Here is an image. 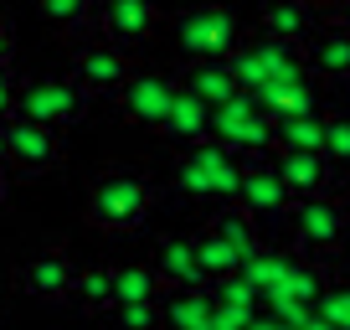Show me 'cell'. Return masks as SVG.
<instances>
[{
	"label": "cell",
	"instance_id": "1",
	"mask_svg": "<svg viewBox=\"0 0 350 330\" xmlns=\"http://www.w3.org/2000/svg\"><path fill=\"white\" fill-rule=\"evenodd\" d=\"M154 207V181L139 165H109L88 186V222L98 232H139Z\"/></svg>",
	"mask_w": 350,
	"mask_h": 330
},
{
	"label": "cell",
	"instance_id": "2",
	"mask_svg": "<svg viewBox=\"0 0 350 330\" xmlns=\"http://www.w3.org/2000/svg\"><path fill=\"white\" fill-rule=\"evenodd\" d=\"M242 170H247V160H242L232 144H221L217 134H206V140L180 150V160H175V186H180V196L201 201V207H221V201H237Z\"/></svg>",
	"mask_w": 350,
	"mask_h": 330
},
{
	"label": "cell",
	"instance_id": "3",
	"mask_svg": "<svg viewBox=\"0 0 350 330\" xmlns=\"http://www.w3.org/2000/svg\"><path fill=\"white\" fill-rule=\"evenodd\" d=\"M211 134H217L221 144H232L242 160H258V155L278 150V119L258 103L252 88H237L227 103L211 109Z\"/></svg>",
	"mask_w": 350,
	"mask_h": 330
},
{
	"label": "cell",
	"instance_id": "4",
	"mask_svg": "<svg viewBox=\"0 0 350 330\" xmlns=\"http://www.w3.org/2000/svg\"><path fill=\"white\" fill-rule=\"evenodd\" d=\"M232 73H237L242 88L258 93L262 83H278V77H304L309 62H304V42H288V36H273V31H252L232 47Z\"/></svg>",
	"mask_w": 350,
	"mask_h": 330
},
{
	"label": "cell",
	"instance_id": "5",
	"mask_svg": "<svg viewBox=\"0 0 350 330\" xmlns=\"http://www.w3.org/2000/svg\"><path fill=\"white\" fill-rule=\"evenodd\" d=\"M350 242V201H340L335 191H319V196H299L294 217H288V248L309 258H325L335 248Z\"/></svg>",
	"mask_w": 350,
	"mask_h": 330
},
{
	"label": "cell",
	"instance_id": "6",
	"mask_svg": "<svg viewBox=\"0 0 350 330\" xmlns=\"http://www.w3.org/2000/svg\"><path fill=\"white\" fill-rule=\"evenodd\" d=\"M237 201L258 217L262 242H278V238H284V232H288V217H294V191H288L284 170H278V155H258V160H247Z\"/></svg>",
	"mask_w": 350,
	"mask_h": 330
},
{
	"label": "cell",
	"instance_id": "7",
	"mask_svg": "<svg viewBox=\"0 0 350 330\" xmlns=\"http://www.w3.org/2000/svg\"><path fill=\"white\" fill-rule=\"evenodd\" d=\"M5 165H11L21 181L52 176L57 165H62V134H57V124L11 114V119H5Z\"/></svg>",
	"mask_w": 350,
	"mask_h": 330
},
{
	"label": "cell",
	"instance_id": "8",
	"mask_svg": "<svg viewBox=\"0 0 350 330\" xmlns=\"http://www.w3.org/2000/svg\"><path fill=\"white\" fill-rule=\"evenodd\" d=\"M88 103H93V93L77 83L72 73L67 77H36V83H21V109L26 119H42V124H77L88 114Z\"/></svg>",
	"mask_w": 350,
	"mask_h": 330
},
{
	"label": "cell",
	"instance_id": "9",
	"mask_svg": "<svg viewBox=\"0 0 350 330\" xmlns=\"http://www.w3.org/2000/svg\"><path fill=\"white\" fill-rule=\"evenodd\" d=\"M237 42H242V31L221 5H186L175 16V47L186 57H232Z\"/></svg>",
	"mask_w": 350,
	"mask_h": 330
},
{
	"label": "cell",
	"instance_id": "10",
	"mask_svg": "<svg viewBox=\"0 0 350 330\" xmlns=\"http://www.w3.org/2000/svg\"><path fill=\"white\" fill-rule=\"evenodd\" d=\"M129 47H119V42H88V47H77L72 52V77L83 83L93 99H119V88L129 83Z\"/></svg>",
	"mask_w": 350,
	"mask_h": 330
},
{
	"label": "cell",
	"instance_id": "11",
	"mask_svg": "<svg viewBox=\"0 0 350 330\" xmlns=\"http://www.w3.org/2000/svg\"><path fill=\"white\" fill-rule=\"evenodd\" d=\"M175 93H180V77L170 73H129V83L119 88V114L139 129H160Z\"/></svg>",
	"mask_w": 350,
	"mask_h": 330
},
{
	"label": "cell",
	"instance_id": "12",
	"mask_svg": "<svg viewBox=\"0 0 350 330\" xmlns=\"http://www.w3.org/2000/svg\"><path fill=\"white\" fill-rule=\"evenodd\" d=\"M72 284H77V264L67 258V248H42L31 253L21 268H16V289L31 299H72Z\"/></svg>",
	"mask_w": 350,
	"mask_h": 330
},
{
	"label": "cell",
	"instance_id": "13",
	"mask_svg": "<svg viewBox=\"0 0 350 330\" xmlns=\"http://www.w3.org/2000/svg\"><path fill=\"white\" fill-rule=\"evenodd\" d=\"M154 26H160V5L154 0H103L98 5V31L119 47L150 42Z\"/></svg>",
	"mask_w": 350,
	"mask_h": 330
},
{
	"label": "cell",
	"instance_id": "14",
	"mask_svg": "<svg viewBox=\"0 0 350 330\" xmlns=\"http://www.w3.org/2000/svg\"><path fill=\"white\" fill-rule=\"evenodd\" d=\"M304 62L319 83H350V26H314L304 42Z\"/></svg>",
	"mask_w": 350,
	"mask_h": 330
},
{
	"label": "cell",
	"instance_id": "15",
	"mask_svg": "<svg viewBox=\"0 0 350 330\" xmlns=\"http://www.w3.org/2000/svg\"><path fill=\"white\" fill-rule=\"evenodd\" d=\"M278 155V170H284L288 191L299 196H319V191H335L340 186V170L329 165L325 150H273Z\"/></svg>",
	"mask_w": 350,
	"mask_h": 330
},
{
	"label": "cell",
	"instance_id": "16",
	"mask_svg": "<svg viewBox=\"0 0 350 330\" xmlns=\"http://www.w3.org/2000/svg\"><path fill=\"white\" fill-rule=\"evenodd\" d=\"M154 274H160L165 289H196V284H211L206 268H201L196 258V242L191 238H160V248H154Z\"/></svg>",
	"mask_w": 350,
	"mask_h": 330
},
{
	"label": "cell",
	"instance_id": "17",
	"mask_svg": "<svg viewBox=\"0 0 350 330\" xmlns=\"http://www.w3.org/2000/svg\"><path fill=\"white\" fill-rule=\"evenodd\" d=\"M211 309H217V289H211V284L165 289V294H160V325H175V330H211Z\"/></svg>",
	"mask_w": 350,
	"mask_h": 330
},
{
	"label": "cell",
	"instance_id": "18",
	"mask_svg": "<svg viewBox=\"0 0 350 330\" xmlns=\"http://www.w3.org/2000/svg\"><path fill=\"white\" fill-rule=\"evenodd\" d=\"M154 134H165V140L180 144V150L196 144V140H206V134H211V103L196 99L191 88H180V93H175V103H170V114H165V124Z\"/></svg>",
	"mask_w": 350,
	"mask_h": 330
},
{
	"label": "cell",
	"instance_id": "19",
	"mask_svg": "<svg viewBox=\"0 0 350 330\" xmlns=\"http://www.w3.org/2000/svg\"><path fill=\"white\" fill-rule=\"evenodd\" d=\"M180 88H191L196 99H206L211 109H217V103H227L242 83H237V73H232L227 57H191L186 73H180Z\"/></svg>",
	"mask_w": 350,
	"mask_h": 330
},
{
	"label": "cell",
	"instance_id": "20",
	"mask_svg": "<svg viewBox=\"0 0 350 330\" xmlns=\"http://www.w3.org/2000/svg\"><path fill=\"white\" fill-rule=\"evenodd\" d=\"M314 5L309 0H262V31L273 36H288V42H309V31H314Z\"/></svg>",
	"mask_w": 350,
	"mask_h": 330
},
{
	"label": "cell",
	"instance_id": "21",
	"mask_svg": "<svg viewBox=\"0 0 350 330\" xmlns=\"http://www.w3.org/2000/svg\"><path fill=\"white\" fill-rule=\"evenodd\" d=\"M258 103L273 114V119H278V114H304V109H314V73L262 83V88H258Z\"/></svg>",
	"mask_w": 350,
	"mask_h": 330
},
{
	"label": "cell",
	"instance_id": "22",
	"mask_svg": "<svg viewBox=\"0 0 350 330\" xmlns=\"http://www.w3.org/2000/svg\"><path fill=\"white\" fill-rule=\"evenodd\" d=\"M206 227H217L221 238H227L232 248H237V253H252V248L262 242L258 217H252V212L242 207V201H221V207H211V222H206Z\"/></svg>",
	"mask_w": 350,
	"mask_h": 330
},
{
	"label": "cell",
	"instance_id": "23",
	"mask_svg": "<svg viewBox=\"0 0 350 330\" xmlns=\"http://www.w3.org/2000/svg\"><path fill=\"white\" fill-rule=\"evenodd\" d=\"M278 150H325V114H278Z\"/></svg>",
	"mask_w": 350,
	"mask_h": 330
},
{
	"label": "cell",
	"instance_id": "24",
	"mask_svg": "<svg viewBox=\"0 0 350 330\" xmlns=\"http://www.w3.org/2000/svg\"><path fill=\"white\" fill-rule=\"evenodd\" d=\"M191 242H196V258H201V268H206V279H211V284H217V279H227V274H237V268H242V253L232 248L227 238H221L217 227H201V232H196Z\"/></svg>",
	"mask_w": 350,
	"mask_h": 330
},
{
	"label": "cell",
	"instance_id": "25",
	"mask_svg": "<svg viewBox=\"0 0 350 330\" xmlns=\"http://www.w3.org/2000/svg\"><path fill=\"white\" fill-rule=\"evenodd\" d=\"M160 294H165V284H160V274H154V264H124V268H113V305L160 299Z\"/></svg>",
	"mask_w": 350,
	"mask_h": 330
},
{
	"label": "cell",
	"instance_id": "26",
	"mask_svg": "<svg viewBox=\"0 0 350 330\" xmlns=\"http://www.w3.org/2000/svg\"><path fill=\"white\" fill-rule=\"evenodd\" d=\"M72 305L83 309V315H109V305H113V268H77Z\"/></svg>",
	"mask_w": 350,
	"mask_h": 330
},
{
	"label": "cell",
	"instance_id": "27",
	"mask_svg": "<svg viewBox=\"0 0 350 330\" xmlns=\"http://www.w3.org/2000/svg\"><path fill=\"white\" fill-rule=\"evenodd\" d=\"M314 315H319V325H329V330H350V279H329V289L319 294Z\"/></svg>",
	"mask_w": 350,
	"mask_h": 330
},
{
	"label": "cell",
	"instance_id": "28",
	"mask_svg": "<svg viewBox=\"0 0 350 330\" xmlns=\"http://www.w3.org/2000/svg\"><path fill=\"white\" fill-rule=\"evenodd\" d=\"M98 5H103V0H42V16L52 26H62V31H77L88 16L98 21Z\"/></svg>",
	"mask_w": 350,
	"mask_h": 330
},
{
	"label": "cell",
	"instance_id": "29",
	"mask_svg": "<svg viewBox=\"0 0 350 330\" xmlns=\"http://www.w3.org/2000/svg\"><path fill=\"white\" fill-rule=\"evenodd\" d=\"M325 155L340 176L350 170V114H325Z\"/></svg>",
	"mask_w": 350,
	"mask_h": 330
},
{
	"label": "cell",
	"instance_id": "30",
	"mask_svg": "<svg viewBox=\"0 0 350 330\" xmlns=\"http://www.w3.org/2000/svg\"><path fill=\"white\" fill-rule=\"evenodd\" d=\"M119 325H160V299H134V305H113L109 309Z\"/></svg>",
	"mask_w": 350,
	"mask_h": 330
},
{
	"label": "cell",
	"instance_id": "31",
	"mask_svg": "<svg viewBox=\"0 0 350 330\" xmlns=\"http://www.w3.org/2000/svg\"><path fill=\"white\" fill-rule=\"evenodd\" d=\"M309 5H314V11H319V16H335V11H340V5H345V0H309Z\"/></svg>",
	"mask_w": 350,
	"mask_h": 330
},
{
	"label": "cell",
	"instance_id": "32",
	"mask_svg": "<svg viewBox=\"0 0 350 330\" xmlns=\"http://www.w3.org/2000/svg\"><path fill=\"white\" fill-rule=\"evenodd\" d=\"M0 57H11V26H5V16H0Z\"/></svg>",
	"mask_w": 350,
	"mask_h": 330
},
{
	"label": "cell",
	"instance_id": "33",
	"mask_svg": "<svg viewBox=\"0 0 350 330\" xmlns=\"http://www.w3.org/2000/svg\"><path fill=\"white\" fill-rule=\"evenodd\" d=\"M5 170H11V165H0V201L11 196V176H5Z\"/></svg>",
	"mask_w": 350,
	"mask_h": 330
},
{
	"label": "cell",
	"instance_id": "34",
	"mask_svg": "<svg viewBox=\"0 0 350 330\" xmlns=\"http://www.w3.org/2000/svg\"><path fill=\"white\" fill-rule=\"evenodd\" d=\"M335 21H340V26H350V0H345V5L335 11Z\"/></svg>",
	"mask_w": 350,
	"mask_h": 330
},
{
	"label": "cell",
	"instance_id": "35",
	"mask_svg": "<svg viewBox=\"0 0 350 330\" xmlns=\"http://www.w3.org/2000/svg\"><path fill=\"white\" fill-rule=\"evenodd\" d=\"M0 165H5V119H0Z\"/></svg>",
	"mask_w": 350,
	"mask_h": 330
}]
</instances>
